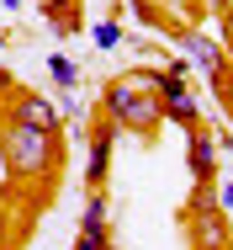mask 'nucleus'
<instances>
[{
    "mask_svg": "<svg viewBox=\"0 0 233 250\" xmlns=\"http://www.w3.org/2000/svg\"><path fill=\"white\" fill-rule=\"evenodd\" d=\"M0 154H5V170L21 176V181H27V176H48V170L58 165V133L32 128V123H21V117H5Z\"/></svg>",
    "mask_w": 233,
    "mask_h": 250,
    "instance_id": "f257e3e1",
    "label": "nucleus"
},
{
    "mask_svg": "<svg viewBox=\"0 0 233 250\" xmlns=\"http://www.w3.org/2000/svg\"><path fill=\"white\" fill-rule=\"evenodd\" d=\"M101 101H106L111 123H117V128H127V133H154V128L164 123L159 96H154V91H143V85H133L127 75H122V80H106Z\"/></svg>",
    "mask_w": 233,
    "mask_h": 250,
    "instance_id": "f03ea898",
    "label": "nucleus"
},
{
    "mask_svg": "<svg viewBox=\"0 0 233 250\" xmlns=\"http://www.w3.org/2000/svg\"><path fill=\"white\" fill-rule=\"evenodd\" d=\"M180 53H186V64H196L212 80L217 101L233 106V64H228V53H223V43L212 32H201V27H180Z\"/></svg>",
    "mask_w": 233,
    "mask_h": 250,
    "instance_id": "7ed1b4c3",
    "label": "nucleus"
},
{
    "mask_svg": "<svg viewBox=\"0 0 233 250\" xmlns=\"http://www.w3.org/2000/svg\"><path fill=\"white\" fill-rule=\"evenodd\" d=\"M186 165H191L196 192H207V187L217 181V144H212V128H207V123L186 133Z\"/></svg>",
    "mask_w": 233,
    "mask_h": 250,
    "instance_id": "20e7f679",
    "label": "nucleus"
},
{
    "mask_svg": "<svg viewBox=\"0 0 233 250\" xmlns=\"http://www.w3.org/2000/svg\"><path fill=\"white\" fill-rule=\"evenodd\" d=\"M117 133H122L117 123H101V128L90 133V165H85V187H90V192H101V187H106V176H111V149H117Z\"/></svg>",
    "mask_w": 233,
    "mask_h": 250,
    "instance_id": "39448f33",
    "label": "nucleus"
},
{
    "mask_svg": "<svg viewBox=\"0 0 233 250\" xmlns=\"http://www.w3.org/2000/svg\"><path fill=\"white\" fill-rule=\"evenodd\" d=\"M191 240H196V250H228V218L212 202L191 208Z\"/></svg>",
    "mask_w": 233,
    "mask_h": 250,
    "instance_id": "423d86ee",
    "label": "nucleus"
},
{
    "mask_svg": "<svg viewBox=\"0 0 233 250\" xmlns=\"http://www.w3.org/2000/svg\"><path fill=\"white\" fill-rule=\"evenodd\" d=\"M11 117H21V123H32V128H48V133H58V112H53L43 96H16Z\"/></svg>",
    "mask_w": 233,
    "mask_h": 250,
    "instance_id": "0eeeda50",
    "label": "nucleus"
},
{
    "mask_svg": "<svg viewBox=\"0 0 233 250\" xmlns=\"http://www.w3.org/2000/svg\"><path fill=\"white\" fill-rule=\"evenodd\" d=\"M106 224H111V202H106V192H90L85 218H80V234H106Z\"/></svg>",
    "mask_w": 233,
    "mask_h": 250,
    "instance_id": "6e6552de",
    "label": "nucleus"
},
{
    "mask_svg": "<svg viewBox=\"0 0 233 250\" xmlns=\"http://www.w3.org/2000/svg\"><path fill=\"white\" fill-rule=\"evenodd\" d=\"M90 38H95V48H122V43H127V27H122V16H101V21H95L90 27Z\"/></svg>",
    "mask_w": 233,
    "mask_h": 250,
    "instance_id": "1a4fd4ad",
    "label": "nucleus"
},
{
    "mask_svg": "<svg viewBox=\"0 0 233 250\" xmlns=\"http://www.w3.org/2000/svg\"><path fill=\"white\" fill-rule=\"evenodd\" d=\"M48 75H53L64 91H80V64H74L69 53H48Z\"/></svg>",
    "mask_w": 233,
    "mask_h": 250,
    "instance_id": "9d476101",
    "label": "nucleus"
},
{
    "mask_svg": "<svg viewBox=\"0 0 233 250\" xmlns=\"http://www.w3.org/2000/svg\"><path fill=\"white\" fill-rule=\"evenodd\" d=\"M154 11H170V16H175V21H180V27H196V21H201V11H207V5H201V0H159V5H154Z\"/></svg>",
    "mask_w": 233,
    "mask_h": 250,
    "instance_id": "9b49d317",
    "label": "nucleus"
},
{
    "mask_svg": "<svg viewBox=\"0 0 233 250\" xmlns=\"http://www.w3.org/2000/svg\"><path fill=\"white\" fill-rule=\"evenodd\" d=\"M217 43H223V53H228V59H233V5H228V11H223V38H217Z\"/></svg>",
    "mask_w": 233,
    "mask_h": 250,
    "instance_id": "f8f14e48",
    "label": "nucleus"
},
{
    "mask_svg": "<svg viewBox=\"0 0 233 250\" xmlns=\"http://www.w3.org/2000/svg\"><path fill=\"white\" fill-rule=\"evenodd\" d=\"M217 213H233V181L217 187Z\"/></svg>",
    "mask_w": 233,
    "mask_h": 250,
    "instance_id": "ddd939ff",
    "label": "nucleus"
},
{
    "mask_svg": "<svg viewBox=\"0 0 233 250\" xmlns=\"http://www.w3.org/2000/svg\"><path fill=\"white\" fill-rule=\"evenodd\" d=\"M0 5H5V11H16V5H21V0H0Z\"/></svg>",
    "mask_w": 233,
    "mask_h": 250,
    "instance_id": "4468645a",
    "label": "nucleus"
},
{
    "mask_svg": "<svg viewBox=\"0 0 233 250\" xmlns=\"http://www.w3.org/2000/svg\"><path fill=\"white\" fill-rule=\"evenodd\" d=\"M0 48H5V43H0Z\"/></svg>",
    "mask_w": 233,
    "mask_h": 250,
    "instance_id": "2eb2a0df",
    "label": "nucleus"
},
{
    "mask_svg": "<svg viewBox=\"0 0 233 250\" xmlns=\"http://www.w3.org/2000/svg\"><path fill=\"white\" fill-rule=\"evenodd\" d=\"M228 64H233V59H228Z\"/></svg>",
    "mask_w": 233,
    "mask_h": 250,
    "instance_id": "dca6fc26",
    "label": "nucleus"
}]
</instances>
